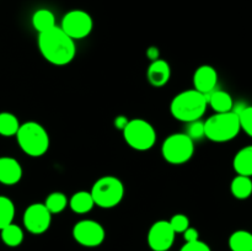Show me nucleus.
<instances>
[{
	"label": "nucleus",
	"mask_w": 252,
	"mask_h": 251,
	"mask_svg": "<svg viewBox=\"0 0 252 251\" xmlns=\"http://www.w3.org/2000/svg\"><path fill=\"white\" fill-rule=\"evenodd\" d=\"M38 48L43 58L54 65H66L76 54L75 41L59 26L39 33Z\"/></svg>",
	"instance_id": "obj_1"
},
{
	"label": "nucleus",
	"mask_w": 252,
	"mask_h": 251,
	"mask_svg": "<svg viewBox=\"0 0 252 251\" xmlns=\"http://www.w3.org/2000/svg\"><path fill=\"white\" fill-rule=\"evenodd\" d=\"M208 100L207 95L197 90H186L177 94L171 101L170 111L176 120L189 123L201 120L206 113Z\"/></svg>",
	"instance_id": "obj_2"
},
{
	"label": "nucleus",
	"mask_w": 252,
	"mask_h": 251,
	"mask_svg": "<svg viewBox=\"0 0 252 251\" xmlns=\"http://www.w3.org/2000/svg\"><path fill=\"white\" fill-rule=\"evenodd\" d=\"M17 143L22 152L33 157L46 154L49 148V135L43 126L30 121L20 125L16 133Z\"/></svg>",
	"instance_id": "obj_3"
},
{
	"label": "nucleus",
	"mask_w": 252,
	"mask_h": 251,
	"mask_svg": "<svg viewBox=\"0 0 252 251\" xmlns=\"http://www.w3.org/2000/svg\"><path fill=\"white\" fill-rule=\"evenodd\" d=\"M240 122L234 111L216 113L204 122V137L216 143L234 139L240 133Z\"/></svg>",
	"instance_id": "obj_4"
},
{
	"label": "nucleus",
	"mask_w": 252,
	"mask_h": 251,
	"mask_svg": "<svg viewBox=\"0 0 252 251\" xmlns=\"http://www.w3.org/2000/svg\"><path fill=\"white\" fill-rule=\"evenodd\" d=\"M96 206L101 208H113L125 197V185L115 176L100 177L90 191Z\"/></svg>",
	"instance_id": "obj_5"
},
{
	"label": "nucleus",
	"mask_w": 252,
	"mask_h": 251,
	"mask_svg": "<svg viewBox=\"0 0 252 251\" xmlns=\"http://www.w3.org/2000/svg\"><path fill=\"white\" fill-rule=\"evenodd\" d=\"M126 143L138 152H145L154 147L157 142V132L154 127L142 118L129 120L123 129Z\"/></svg>",
	"instance_id": "obj_6"
},
{
	"label": "nucleus",
	"mask_w": 252,
	"mask_h": 251,
	"mask_svg": "<svg viewBox=\"0 0 252 251\" xmlns=\"http://www.w3.org/2000/svg\"><path fill=\"white\" fill-rule=\"evenodd\" d=\"M193 153L194 142L185 133L170 134L162 143V157L172 165L185 164L193 157Z\"/></svg>",
	"instance_id": "obj_7"
},
{
	"label": "nucleus",
	"mask_w": 252,
	"mask_h": 251,
	"mask_svg": "<svg viewBox=\"0 0 252 251\" xmlns=\"http://www.w3.org/2000/svg\"><path fill=\"white\" fill-rule=\"evenodd\" d=\"M93 27V17L84 10H70L62 19L61 29L74 41L88 37Z\"/></svg>",
	"instance_id": "obj_8"
},
{
	"label": "nucleus",
	"mask_w": 252,
	"mask_h": 251,
	"mask_svg": "<svg viewBox=\"0 0 252 251\" xmlns=\"http://www.w3.org/2000/svg\"><path fill=\"white\" fill-rule=\"evenodd\" d=\"M105 229L98 221L84 219L78 221L73 228V238L76 243L86 248H96L105 240Z\"/></svg>",
	"instance_id": "obj_9"
},
{
	"label": "nucleus",
	"mask_w": 252,
	"mask_h": 251,
	"mask_svg": "<svg viewBox=\"0 0 252 251\" xmlns=\"http://www.w3.org/2000/svg\"><path fill=\"white\" fill-rule=\"evenodd\" d=\"M52 223V213L44 203H32L24 213V225L30 233L43 234Z\"/></svg>",
	"instance_id": "obj_10"
},
{
	"label": "nucleus",
	"mask_w": 252,
	"mask_h": 251,
	"mask_svg": "<svg viewBox=\"0 0 252 251\" xmlns=\"http://www.w3.org/2000/svg\"><path fill=\"white\" fill-rule=\"evenodd\" d=\"M176 233L169 220H158L150 226L148 233V244L153 251H169L175 241Z\"/></svg>",
	"instance_id": "obj_11"
},
{
	"label": "nucleus",
	"mask_w": 252,
	"mask_h": 251,
	"mask_svg": "<svg viewBox=\"0 0 252 251\" xmlns=\"http://www.w3.org/2000/svg\"><path fill=\"white\" fill-rule=\"evenodd\" d=\"M218 84V73L212 65H201L193 74L194 90L208 95L216 90Z\"/></svg>",
	"instance_id": "obj_12"
},
{
	"label": "nucleus",
	"mask_w": 252,
	"mask_h": 251,
	"mask_svg": "<svg viewBox=\"0 0 252 251\" xmlns=\"http://www.w3.org/2000/svg\"><path fill=\"white\" fill-rule=\"evenodd\" d=\"M22 177V167L16 159L10 157H0V182L7 186L17 184Z\"/></svg>",
	"instance_id": "obj_13"
},
{
	"label": "nucleus",
	"mask_w": 252,
	"mask_h": 251,
	"mask_svg": "<svg viewBox=\"0 0 252 251\" xmlns=\"http://www.w3.org/2000/svg\"><path fill=\"white\" fill-rule=\"evenodd\" d=\"M148 80L150 85L154 88H162L166 85L171 76V69H170L169 63L164 59H157L152 62L147 71Z\"/></svg>",
	"instance_id": "obj_14"
},
{
	"label": "nucleus",
	"mask_w": 252,
	"mask_h": 251,
	"mask_svg": "<svg viewBox=\"0 0 252 251\" xmlns=\"http://www.w3.org/2000/svg\"><path fill=\"white\" fill-rule=\"evenodd\" d=\"M208 106H211L217 113L230 112L234 108L233 97L229 93L224 90H213L207 95Z\"/></svg>",
	"instance_id": "obj_15"
},
{
	"label": "nucleus",
	"mask_w": 252,
	"mask_h": 251,
	"mask_svg": "<svg viewBox=\"0 0 252 251\" xmlns=\"http://www.w3.org/2000/svg\"><path fill=\"white\" fill-rule=\"evenodd\" d=\"M233 166L238 175L252 176V145L244 147L236 153L233 160Z\"/></svg>",
	"instance_id": "obj_16"
},
{
	"label": "nucleus",
	"mask_w": 252,
	"mask_h": 251,
	"mask_svg": "<svg viewBox=\"0 0 252 251\" xmlns=\"http://www.w3.org/2000/svg\"><path fill=\"white\" fill-rule=\"evenodd\" d=\"M69 207L74 213L85 214L89 213L95 206L93 196L88 191H79L71 196V198L68 201Z\"/></svg>",
	"instance_id": "obj_17"
},
{
	"label": "nucleus",
	"mask_w": 252,
	"mask_h": 251,
	"mask_svg": "<svg viewBox=\"0 0 252 251\" xmlns=\"http://www.w3.org/2000/svg\"><path fill=\"white\" fill-rule=\"evenodd\" d=\"M32 26L38 33L48 31L56 27V16L48 9H38L32 15Z\"/></svg>",
	"instance_id": "obj_18"
},
{
	"label": "nucleus",
	"mask_w": 252,
	"mask_h": 251,
	"mask_svg": "<svg viewBox=\"0 0 252 251\" xmlns=\"http://www.w3.org/2000/svg\"><path fill=\"white\" fill-rule=\"evenodd\" d=\"M233 196L238 199H246L252 194V180L249 176L238 175L233 179L230 185Z\"/></svg>",
	"instance_id": "obj_19"
},
{
	"label": "nucleus",
	"mask_w": 252,
	"mask_h": 251,
	"mask_svg": "<svg viewBox=\"0 0 252 251\" xmlns=\"http://www.w3.org/2000/svg\"><path fill=\"white\" fill-rule=\"evenodd\" d=\"M231 251H252V233L248 230H236L229 238Z\"/></svg>",
	"instance_id": "obj_20"
},
{
	"label": "nucleus",
	"mask_w": 252,
	"mask_h": 251,
	"mask_svg": "<svg viewBox=\"0 0 252 251\" xmlns=\"http://www.w3.org/2000/svg\"><path fill=\"white\" fill-rule=\"evenodd\" d=\"M1 240L10 248H16L24 240V231L16 224H9L1 229Z\"/></svg>",
	"instance_id": "obj_21"
},
{
	"label": "nucleus",
	"mask_w": 252,
	"mask_h": 251,
	"mask_svg": "<svg viewBox=\"0 0 252 251\" xmlns=\"http://www.w3.org/2000/svg\"><path fill=\"white\" fill-rule=\"evenodd\" d=\"M20 128V122L15 115L10 112L0 113V134L4 137L16 135Z\"/></svg>",
	"instance_id": "obj_22"
},
{
	"label": "nucleus",
	"mask_w": 252,
	"mask_h": 251,
	"mask_svg": "<svg viewBox=\"0 0 252 251\" xmlns=\"http://www.w3.org/2000/svg\"><path fill=\"white\" fill-rule=\"evenodd\" d=\"M233 111L238 115L241 129L252 138V106L238 105V107L234 106Z\"/></svg>",
	"instance_id": "obj_23"
},
{
	"label": "nucleus",
	"mask_w": 252,
	"mask_h": 251,
	"mask_svg": "<svg viewBox=\"0 0 252 251\" xmlns=\"http://www.w3.org/2000/svg\"><path fill=\"white\" fill-rule=\"evenodd\" d=\"M15 217V206L10 198L0 196V230L12 223Z\"/></svg>",
	"instance_id": "obj_24"
},
{
	"label": "nucleus",
	"mask_w": 252,
	"mask_h": 251,
	"mask_svg": "<svg viewBox=\"0 0 252 251\" xmlns=\"http://www.w3.org/2000/svg\"><path fill=\"white\" fill-rule=\"evenodd\" d=\"M44 206L47 207L52 214H57L63 212L68 206V198L62 192H52L48 197L46 198Z\"/></svg>",
	"instance_id": "obj_25"
},
{
	"label": "nucleus",
	"mask_w": 252,
	"mask_h": 251,
	"mask_svg": "<svg viewBox=\"0 0 252 251\" xmlns=\"http://www.w3.org/2000/svg\"><path fill=\"white\" fill-rule=\"evenodd\" d=\"M185 134L189 135L192 140H199L204 138V122L201 120L192 121L187 123L186 132Z\"/></svg>",
	"instance_id": "obj_26"
},
{
	"label": "nucleus",
	"mask_w": 252,
	"mask_h": 251,
	"mask_svg": "<svg viewBox=\"0 0 252 251\" xmlns=\"http://www.w3.org/2000/svg\"><path fill=\"white\" fill-rule=\"evenodd\" d=\"M169 223L175 233H184L189 226V219L185 214H175L174 217H171Z\"/></svg>",
	"instance_id": "obj_27"
},
{
	"label": "nucleus",
	"mask_w": 252,
	"mask_h": 251,
	"mask_svg": "<svg viewBox=\"0 0 252 251\" xmlns=\"http://www.w3.org/2000/svg\"><path fill=\"white\" fill-rule=\"evenodd\" d=\"M180 251H212L211 248L207 245L206 243L201 240L191 241V243H186L181 248Z\"/></svg>",
	"instance_id": "obj_28"
},
{
	"label": "nucleus",
	"mask_w": 252,
	"mask_h": 251,
	"mask_svg": "<svg viewBox=\"0 0 252 251\" xmlns=\"http://www.w3.org/2000/svg\"><path fill=\"white\" fill-rule=\"evenodd\" d=\"M184 238H185V240H186V243H191V241L199 240L198 230L194 228H191V226H189V228L184 231Z\"/></svg>",
	"instance_id": "obj_29"
},
{
	"label": "nucleus",
	"mask_w": 252,
	"mask_h": 251,
	"mask_svg": "<svg viewBox=\"0 0 252 251\" xmlns=\"http://www.w3.org/2000/svg\"><path fill=\"white\" fill-rule=\"evenodd\" d=\"M147 56H148V58H149L152 62L157 61V59H159V57H160L159 48H158V47H155V46L149 47V48L147 49Z\"/></svg>",
	"instance_id": "obj_30"
},
{
	"label": "nucleus",
	"mask_w": 252,
	"mask_h": 251,
	"mask_svg": "<svg viewBox=\"0 0 252 251\" xmlns=\"http://www.w3.org/2000/svg\"><path fill=\"white\" fill-rule=\"evenodd\" d=\"M128 122H129V120H128L126 116H118V117L115 120V127L118 128V129L123 130L126 128V126H127Z\"/></svg>",
	"instance_id": "obj_31"
}]
</instances>
